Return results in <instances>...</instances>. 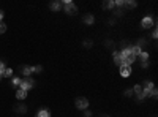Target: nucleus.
I'll use <instances>...</instances> for the list:
<instances>
[{"label": "nucleus", "mask_w": 158, "mask_h": 117, "mask_svg": "<svg viewBox=\"0 0 158 117\" xmlns=\"http://www.w3.org/2000/svg\"><path fill=\"white\" fill-rule=\"evenodd\" d=\"M101 8L105 11H112L114 10V2H112V0H105L103 5H101Z\"/></svg>", "instance_id": "11"}, {"label": "nucleus", "mask_w": 158, "mask_h": 117, "mask_svg": "<svg viewBox=\"0 0 158 117\" xmlns=\"http://www.w3.org/2000/svg\"><path fill=\"white\" fill-rule=\"evenodd\" d=\"M74 106L81 109V111H85V109H89V100L85 97H78L74 100Z\"/></svg>", "instance_id": "4"}, {"label": "nucleus", "mask_w": 158, "mask_h": 117, "mask_svg": "<svg viewBox=\"0 0 158 117\" xmlns=\"http://www.w3.org/2000/svg\"><path fill=\"white\" fill-rule=\"evenodd\" d=\"M5 32H6V24L0 22V33H5Z\"/></svg>", "instance_id": "24"}, {"label": "nucleus", "mask_w": 158, "mask_h": 117, "mask_svg": "<svg viewBox=\"0 0 158 117\" xmlns=\"http://www.w3.org/2000/svg\"><path fill=\"white\" fill-rule=\"evenodd\" d=\"M138 59L142 62V60H149V51H142L139 56H138Z\"/></svg>", "instance_id": "19"}, {"label": "nucleus", "mask_w": 158, "mask_h": 117, "mask_svg": "<svg viewBox=\"0 0 158 117\" xmlns=\"http://www.w3.org/2000/svg\"><path fill=\"white\" fill-rule=\"evenodd\" d=\"M43 71V67L41 65H33L32 67V73H41Z\"/></svg>", "instance_id": "20"}, {"label": "nucleus", "mask_w": 158, "mask_h": 117, "mask_svg": "<svg viewBox=\"0 0 158 117\" xmlns=\"http://www.w3.org/2000/svg\"><path fill=\"white\" fill-rule=\"evenodd\" d=\"M2 19H3V11L0 10V22H2Z\"/></svg>", "instance_id": "28"}, {"label": "nucleus", "mask_w": 158, "mask_h": 117, "mask_svg": "<svg viewBox=\"0 0 158 117\" xmlns=\"http://www.w3.org/2000/svg\"><path fill=\"white\" fill-rule=\"evenodd\" d=\"M103 117H109V115H103Z\"/></svg>", "instance_id": "29"}, {"label": "nucleus", "mask_w": 158, "mask_h": 117, "mask_svg": "<svg viewBox=\"0 0 158 117\" xmlns=\"http://www.w3.org/2000/svg\"><path fill=\"white\" fill-rule=\"evenodd\" d=\"M84 117H93V112L90 111V109H85V111H84Z\"/></svg>", "instance_id": "23"}, {"label": "nucleus", "mask_w": 158, "mask_h": 117, "mask_svg": "<svg viewBox=\"0 0 158 117\" xmlns=\"http://www.w3.org/2000/svg\"><path fill=\"white\" fill-rule=\"evenodd\" d=\"M15 111H16L18 114H25V112H27V106H25V105H22V101H21L19 105H16V106H15Z\"/></svg>", "instance_id": "14"}, {"label": "nucleus", "mask_w": 158, "mask_h": 117, "mask_svg": "<svg viewBox=\"0 0 158 117\" xmlns=\"http://www.w3.org/2000/svg\"><path fill=\"white\" fill-rule=\"evenodd\" d=\"M21 89H24L25 92L35 89V79L32 76H27V78H22V82H21Z\"/></svg>", "instance_id": "2"}, {"label": "nucleus", "mask_w": 158, "mask_h": 117, "mask_svg": "<svg viewBox=\"0 0 158 117\" xmlns=\"http://www.w3.org/2000/svg\"><path fill=\"white\" fill-rule=\"evenodd\" d=\"M158 38V32H156V27H153V30H152V40H156Z\"/></svg>", "instance_id": "25"}, {"label": "nucleus", "mask_w": 158, "mask_h": 117, "mask_svg": "<svg viewBox=\"0 0 158 117\" xmlns=\"http://www.w3.org/2000/svg\"><path fill=\"white\" fill-rule=\"evenodd\" d=\"M19 71H21V74H22L24 78L32 76V67H29V65H21L19 67Z\"/></svg>", "instance_id": "9"}, {"label": "nucleus", "mask_w": 158, "mask_h": 117, "mask_svg": "<svg viewBox=\"0 0 158 117\" xmlns=\"http://www.w3.org/2000/svg\"><path fill=\"white\" fill-rule=\"evenodd\" d=\"M119 73H120L122 78H130V76H131V67L122 65V67H119Z\"/></svg>", "instance_id": "5"}, {"label": "nucleus", "mask_w": 158, "mask_h": 117, "mask_svg": "<svg viewBox=\"0 0 158 117\" xmlns=\"http://www.w3.org/2000/svg\"><path fill=\"white\" fill-rule=\"evenodd\" d=\"M123 8H115L114 6V10H112V13H114V16H117V18H120V16H123Z\"/></svg>", "instance_id": "18"}, {"label": "nucleus", "mask_w": 158, "mask_h": 117, "mask_svg": "<svg viewBox=\"0 0 158 117\" xmlns=\"http://www.w3.org/2000/svg\"><path fill=\"white\" fill-rule=\"evenodd\" d=\"M112 59H114V63L117 65V67H122L123 65V56H122L120 51H114L112 52Z\"/></svg>", "instance_id": "6"}, {"label": "nucleus", "mask_w": 158, "mask_h": 117, "mask_svg": "<svg viewBox=\"0 0 158 117\" xmlns=\"http://www.w3.org/2000/svg\"><path fill=\"white\" fill-rule=\"evenodd\" d=\"M5 68H6V67H5V62L0 60V73H2V74H3V71H5Z\"/></svg>", "instance_id": "26"}, {"label": "nucleus", "mask_w": 158, "mask_h": 117, "mask_svg": "<svg viewBox=\"0 0 158 117\" xmlns=\"http://www.w3.org/2000/svg\"><path fill=\"white\" fill-rule=\"evenodd\" d=\"M141 67L142 68H149V60H142L141 62Z\"/></svg>", "instance_id": "27"}, {"label": "nucleus", "mask_w": 158, "mask_h": 117, "mask_svg": "<svg viewBox=\"0 0 158 117\" xmlns=\"http://www.w3.org/2000/svg\"><path fill=\"white\" fill-rule=\"evenodd\" d=\"M21 82H22V78H18V76H13V78H11V86H13V87L21 89Z\"/></svg>", "instance_id": "15"}, {"label": "nucleus", "mask_w": 158, "mask_h": 117, "mask_svg": "<svg viewBox=\"0 0 158 117\" xmlns=\"http://www.w3.org/2000/svg\"><path fill=\"white\" fill-rule=\"evenodd\" d=\"M133 95H134V93H133V89H127V90H125V97H127V98H131Z\"/></svg>", "instance_id": "22"}, {"label": "nucleus", "mask_w": 158, "mask_h": 117, "mask_svg": "<svg viewBox=\"0 0 158 117\" xmlns=\"http://www.w3.org/2000/svg\"><path fill=\"white\" fill-rule=\"evenodd\" d=\"M37 117H51V111L49 109H40Z\"/></svg>", "instance_id": "16"}, {"label": "nucleus", "mask_w": 158, "mask_h": 117, "mask_svg": "<svg viewBox=\"0 0 158 117\" xmlns=\"http://www.w3.org/2000/svg\"><path fill=\"white\" fill-rule=\"evenodd\" d=\"M136 6H138V3H136L134 0H125V2H123V10H133Z\"/></svg>", "instance_id": "13"}, {"label": "nucleus", "mask_w": 158, "mask_h": 117, "mask_svg": "<svg viewBox=\"0 0 158 117\" xmlns=\"http://www.w3.org/2000/svg\"><path fill=\"white\" fill-rule=\"evenodd\" d=\"M62 5H63V10H65V13H66L68 16H76L78 15V6H76V3L70 2V0H63Z\"/></svg>", "instance_id": "1"}, {"label": "nucleus", "mask_w": 158, "mask_h": 117, "mask_svg": "<svg viewBox=\"0 0 158 117\" xmlns=\"http://www.w3.org/2000/svg\"><path fill=\"white\" fill-rule=\"evenodd\" d=\"M82 22L87 24V25H93V22H95V16L92 15V13H85V15L82 16Z\"/></svg>", "instance_id": "8"}, {"label": "nucleus", "mask_w": 158, "mask_h": 117, "mask_svg": "<svg viewBox=\"0 0 158 117\" xmlns=\"http://www.w3.org/2000/svg\"><path fill=\"white\" fill-rule=\"evenodd\" d=\"M82 46H84V47H89V49H90V47L93 46V41H92V40H85V41H82Z\"/></svg>", "instance_id": "21"}, {"label": "nucleus", "mask_w": 158, "mask_h": 117, "mask_svg": "<svg viewBox=\"0 0 158 117\" xmlns=\"http://www.w3.org/2000/svg\"><path fill=\"white\" fill-rule=\"evenodd\" d=\"M141 25H142V29H153V27H156V19L150 18V16H146L141 21Z\"/></svg>", "instance_id": "3"}, {"label": "nucleus", "mask_w": 158, "mask_h": 117, "mask_svg": "<svg viewBox=\"0 0 158 117\" xmlns=\"http://www.w3.org/2000/svg\"><path fill=\"white\" fill-rule=\"evenodd\" d=\"M13 74H15V71H13V68H5V71H3V78H13Z\"/></svg>", "instance_id": "17"}, {"label": "nucleus", "mask_w": 158, "mask_h": 117, "mask_svg": "<svg viewBox=\"0 0 158 117\" xmlns=\"http://www.w3.org/2000/svg\"><path fill=\"white\" fill-rule=\"evenodd\" d=\"M27 98V92L24 90V89H18L16 90V100L18 101H24Z\"/></svg>", "instance_id": "12"}, {"label": "nucleus", "mask_w": 158, "mask_h": 117, "mask_svg": "<svg viewBox=\"0 0 158 117\" xmlns=\"http://www.w3.org/2000/svg\"><path fill=\"white\" fill-rule=\"evenodd\" d=\"M62 8H63V5H62L60 0H54V2L49 3V10L51 11H60Z\"/></svg>", "instance_id": "10"}, {"label": "nucleus", "mask_w": 158, "mask_h": 117, "mask_svg": "<svg viewBox=\"0 0 158 117\" xmlns=\"http://www.w3.org/2000/svg\"><path fill=\"white\" fill-rule=\"evenodd\" d=\"M147 44H149V40L146 37H141L138 41H136V46H138L141 51H147Z\"/></svg>", "instance_id": "7"}]
</instances>
